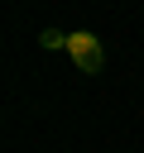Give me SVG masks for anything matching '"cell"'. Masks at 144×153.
<instances>
[{"label": "cell", "instance_id": "1", "mask_svg": "<svg viewBox=\"0 0 144 153\" xmlns=\"http://www.w3.org/2000/svg\"><path fill=\"white\" fill-rule=\"evenodd\" d=\"M67 57L86 72V76H96L101 67H106V48H101V38L91 33V29H77V33H67Z\"/></svg>", "mask_w": 144, "mask_h": 153}, {"label": "cell", "instance_id": "2", "mask_svg": "<svg viewBox=\"0 0 144 153\" xmlns=\"http://www.w3.org/2000/svg\"><path fill=\"white\" fill-rule=\"evenodd\" d=\"M38 43H43V48H67V33H62V29H43Z\"/></svg>", "mask_w": 144, "mask_h": 153}]
</instances>
